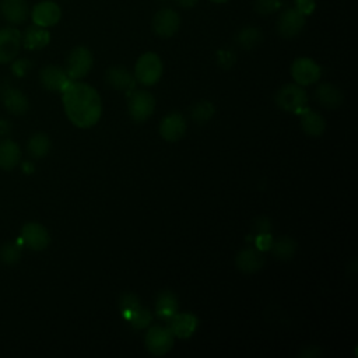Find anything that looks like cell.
<instances>
[{"label":"cell","instance_id":"44dd1931","mask_svg":"<svg viewBox=\"0 0 358 358\" xmlns=\"http://www.w3.org/2000/svg\"><path fill=\"white\" fill-rule=\"evenodd\" d=\"M50 41V34L46 28L39 25H31L25 29L24 35H21V42L25 49L38 50L45 48Z\"/></svg>","mask_w":358,"mask_h":358},{"label":"cell","instance_id":"4316f807","mask_svg":"<svg viewBox=\"0 0 358 358\" xmlns=\"http://www.w3.org/2000/svg\"><path fill=\"white\" fill-rule=\"evenodd\" d=\"M50 140L45 133H35L27 144V150L34 158H43L50 150Z\"/></svg>","mask_w":358,"mask_h":358},{"label":"cell","instance_id":"9a60e30c","mask_svg":"<svg viewBox=\"0 0 358 358\" xmlns=\"http://www.w3.org/2000/svg\"><path fill=\"white\" fill-rule=\"evenodd\" d=\"M264 262H266V259H264L263 252L259 249H255V248H245L235 257L236 267L239 268V271H242L245 274L257 273L259 270L263 268Z\"/></svg>","mask_w":358,"mask_h":358},{"label":"cell","instance_id":"e0dca14e","mask_svg":"<svg viewBox=\"0 0 358 358\" xmlns=\"http://www.w3.org/2000/svg\"><path fill=\"white\" fill-rule=\"evenodd\" d=\"M105 80L108 85L117 91H129L131 92L136 85L134 74H131L126 67L123 66H112L106 70Z\"/></svg>","mask_w":358,"mask_h":358},{"label":"cell","instance_id":"7a4b0ae2","mask_svg":"<svg viewBox=\"0 0 358 358\" xmlns=\"http://www.w3.org/2000/svg\"><path fill=\"white\" fill-rule=\"evenodd\" d=\"M162 76V62L159 56L154 52H145L143 53L134 66V78L145 85H154L159 81Z\"/></svg>","mask_w":358,"mask_h":358},{"label":"cell","instance_id":"74e56055","mask_svg":"<svg viewBox=\"0 0 358 358\" xmlns=\"http://www.w3.org/2000/svg\"><path fill=\"white\" fill-rule=\"evenodd\" d=\"M11 131V124L8 120L0 119V136H7Z\"/></svg>","mask_w":358,"mask_h":358},{"label":"cell","instance_id":"52a82bcc","mask_svg":"<svg viewBox=\"0 0 358 358\" xmlns=\"http://www.w3.org/2000/svg\"><path fill=\"white\" fill-rule=\"evenodd\" d=\"M305 14L301 13L296 7H288L281 11L277 20V32L285 39L298 36L305 27Z\"/></svg>","mask_w":358,"mask_h":358},{"label":"cell","instance_id":"277c9868","mask_svg":"<svg viewBox=\"0 0 358 358\" xmlns=\"http://www.w3.org/2000/svg\"><path fill=\"white\" fill-rule=\"evenodd\" d=\"M94 64L92 53L85 46H76L66 59V73L71 80L85 77Z\"/></svg>","mask_w":358,"mask_h":358},{"label":"cell","instance_id":"d4e9b609","mask_svg":"<svg viewBox=\"0 0 358 358\" xmlns=\"http://www.w3.org/2000/svg\"><path fill=\"white\" fill-rule=\"evenodd\" d=\"M262 31L256 27H243L235 35V42L238 43V46L246 50H250L255 46H257L262 42Z\"/></svg>","mask_w":358,"mask_h":358},{"label":"cell","instance_id":"ab89813d","mask_svg":"<svg viewBox=\"0 0 358 358\" xmlns=\"http://www.w3.org/2000/svg\"><path fill=\"white\" fill-rule=\"evenodd\" d=\"M210 1H213V3H215V4H222V3H227L228 0H210Z\"/></svg>","mask_w":358,"mask_h":358},{"label":"cell","instance_id":"4fadbf2b","mask_svg":"<svg viewBox=\"0 0 358 358\" xmlns=\"http://www.w3.org/2000/svg\"><path fill=\"white\" fill-rule=\"evenodd\" d=\"M186 120L183 115L173 112L166 115L161 122H159V134L164 140L173 143L180 140L185 133H186Z\"/></svg>","mask_w":358,"mask_h":358},{"label":"cell","instance_id":"484cf974","mask_svg":"<svg viewBox=\"0 0 358 358\" xmlns=\"http://www.w3.org/2000/svg\"><path fill=\"white\" fill-rule=\"evenodd\" d=\"M270 249H271L274 257H277L280 260H289L294 257V255L296 252V242L289 236H281L275 242L273 241V245Z\"/></svg>","mask_w":358,"mask_h":358},{"label":"cell","instance_id":"ac0fdd59","mask_svg":"<svg viewBox=\"0 0 358 358\" xmlns=\"http://www.w3.org/2000/svg\"><path fill=\"white\" fill-rule=\"evenodd\" d=\"M1 101L4 108L13 115H24L29 108L28 98L15 87H4Z\"/></svg>","mask_w":358,"mask_h":358},{"label":"cell","instance_id":"7c38bea8","mask_svg":"<svg viewBox=\"0 0 358 358\" xmlns=\"http://www.w3.org/2000/svg\"><path fill=\"white\" fill-rule=\"evenodd\" d=\"M31 17H32V21L35 25L48 28V27H53L59 22V20L62 17V10L57 3L46 0V1H41L34 6Z\"/></svg>","mask_w":358,"mask_h":358},{"label":"cell","instance_id":"8d00e7d4","mask_svg":"<svg viewBox=\"0 0 358 358\" xmlns=\"http://www.w3.org/2000/svg\"><path fill=\"white\" fill-rule=\"evenodd\" d=\"M256 228H257V232H259V234L268 232L270 228H271L270 220H267V218H259V220H257V224H256Z\"/></svg>","mask_w":358,"mask_h":358},{"label":"cell","instance_id":"d590c367","mask_svg":"<svg viewBox=\"0 0 358 358\" xmlns=\"http://www.w3.org/2000/svg\"><path fill=\"white\" fill-rule=\"evenodd\" d=\"M294 1H295V7L305 15L310 14L315 8V0H294Z\"/></svg>","mask_w":358,"mask_h":358},{"label":"cell","instance_id":"4dcf8cb0","mask_svg":"<svg viewBox=\"0 0 358 358\" xmlns=\"http://www.w3.org/2000/svg\"><path fill=\"white\" fill-rule=\"evenodd\" d=\"M151 320H152L151 312H150L148 309H145V308L141 306V308H140L133 316H130L126 322H127L133 329L141 330V329L148 327L150 323H151Z\"/></svg>","mask_w":358,"mask_h":358},{"label":"cell","instance_id":"83f0119b","mask_svg":"<svg viewBox=\"0 0 358 358\" xmlns=\"http://www.w3.org/2000/svg\"><path fill=\"white\" fill-rule=\"evenodd\" d=\"M214 105L210 101H199L190 109V117L197 124L207 123L214 116Z\"/></svg>","mask_w":358,"mask_h":358},{"label":"cell","instance_id":"836d02e7","mask_svg":"<svg viewBox=\"0 0 358 358\" xmlns=\"http://www.w3.org/2000/svg\"><path fill=\"white\" fill-rule=\"evenodd\" d=\"M29 67H31V62H29V60H27V59H20V60H17V62L13 63L11 70H13V73H14L15 76L22 77V76H25V73L29 70Z\"/></svg>","mask_w":358,"mask_h":358},{"label":"cell","instance_id":"cb8c5ba5","mask_svg":"<svg viewBox=\"0 0 358 358\" xmlns=\"http://www.w3.org/2000/svg\"><path fill=\"white\" fill-rule=\"evenodd\" d=\"M21 158V150L13 140H3L0 143V168L11 171L15 168Z\"/></svg>","mask_w":358,"mask_h":358},{"label":"cell","instance_id":"7402d4cb","mask_svg":"<svg viewBox=\"0 0 358 358\" xmlns=\"http://www.w3.org/2000/svg\"><path fill=\"white\" fill-rule=\"evenodd\" d=\"M179 309L178 298L171 291H162L155 299V315L158 319L168 322Z\"/></svg>","mask_w":358,"mask_h":358},{"label":"cell","instance_id":"ba28073f","mask_svg":"<svg viewBox=\"0 0 358 358\" xmlns=\"http://www.w3.org/2000/svg\"><path fill=\"white\" fill-rule=\"evenodd\" d=\"M151 25L154 34L159 38H171L179 31L180 17L176 10L171 7H164L154 14Z\"/></svg>","mask_w":358,"mask_h":358},{"label":"cell","instance_id":"f1b7e54d","mask_svg":"<svg viewBox=\"0 0 358 358\" xmlns=\"http://www.w3.org/2000/svg\"><path fill=\"white\" fill-rule=\"evenodd\" d=\"M119 308H120L122 317L124 320H127L130 316H133L141 308V302H140L137 295H134V294H124L120 298V301H119Z\"/></svg>","mask_w":358,"mask_h":358},{"label":"cell","instance_id":"3957f363","mask_svg":"<svg viewBox=\"0 0 358 358\" xmlns=\"http://www.w3.org/2000/svg\"><path fill=\"white\" fill-rule=\"evenodd\" d=\"M275 103L285 112L301 113L308 108V95L302 85L285 84L277 91Z\"/></svg>","mask_w":358,"mask_h":358},{"label":"cell","instance_id":"1f68e13d","mask_svg":"<svg viewBox=\"0 0 358 358\" xmlns=\"http://www.w3.org/2000/svg\"><path fill=\"white\" fill-rule=\"evenodd\" d=\"M284 6L282 0H255V11L260 15H270L280 11Z\"/></svg>","mask_w":358,"mask_h":358},{"label":"cell","instance_id":"9c48e42d","mask_svg":"<svg viewBox=\"0 0 358 358\" xmlns=\"http://www.w3.org/2000/svg\"><path fill=\"white\" fill-rule=\"evenodd\" d=\"M291 76L296 84L305 87L319 81L322 76L320 66L309 57H298L291 64Z\"/></svg>","mask_w":358,"mask_h":358},{"label":"cell","instance_id":"f546056e","mask_svg":"<svg viewBox=\"0 0 358 358\" xmlns=\"http://www.w3.org/2000/svg\"><path fill=\"white\" fill-rule=\"evenodd\" d=\"M21 239H20V243L17 242H8V243H4L0 249V260L4 263V264H14L20 260L21 257Z\"/></svg>","mask_w":358,"mask_h":358},{"label":"cell","instance_id":"6da1fadb","mask_svg":"<svg viewBox=\"0 0 358 358\" xmlns=\"http://www.w3.org/2000/svg\"><path fill=\"white\" fill-rule=\"evenodd\" d=\"M62 94L66 116L74 126L90 129L99 122L102 101L92 85L71 80Z\"/></svg>","mask_w":358,"mask_h":358},{"label":"cell","instance_id":"30bf717a","mask_svg":"<svg viewBox=\"0 0 358 358\" xmlns=\"http://www.w3.org/2000/svg\"><path fill=\"white\" fill-rule=\"evenodd\" d=\"M20 239L22 245L28 246L32 250H43L50 242V235L43 225L38 222H27L21 228Z\"/></svg>","mask_w":358,"mask_h":358},{"label":"cell","instance_id":"8992f818","mask_svg":"<svg viewBox=\"0 0 358 358\" xmlns=\"http://www.w3.org/2000/svg\"><path fill=\"white\" fill-rule=\"evenodd\" d=\"M173 334L168 327L155 324L151 326L144 337V344L145 348L152 354V355H165L169 352L173 347Z\"/></svg>","mask_w":358,"mask_h":358},{"label":"cell","instance_id":"e575fe53","mask_svg":"<svg viewBox=\"0 0 358 358\" xmlns=\"http://www.w3.org/2000/svg\"><path fill=\"white\" fill-rule=\"evenodd\" d=\"M256 245H257V249H259V250L270 249L271 245H273V239H271L270 234H268V232L259 234L257 238H256Z\"/></svg>","mask_w":358,"mask_h":358},{"label":"cell","instance_id":"5bb4252c","mask_svg":"<svg viewBox=\"0 0 358 358\" xmlns=\"http://www.w3.org/2000/svg\"><path fill=\"white\" fill-rule=\"evenodd\" d=\"M39 80L41 84L49 90V91H60L63 92V90L70 84L71 78L67 76L66 70H63L59 66H46L41 70L39 73Z\"/></svg>","mask_w":358,"mask_h":358},{"label":"cell","instance_id":"d6986e66","mask_svg":"<svg viewBox=\"0 0 358 358\" xmlns=\"http://www.w3.org/2000/svg\"><path fill=\"white\" fill-rule=\"evenodd\" d=\"M315 98L317 99V102L329 109H334L338 108L343 101H344V95L341 92V90L330 83H323L320 84L316 90H315Z\"/></svg>","mask_w":358,"mask_h":358},{"label":"cell","instance_id":"603a6c76","mask_svg":"<svg viewBox=\"0 0 358 358\" xmlns=\"http://www.w3.org/2000/svg\"><path fill=\"white\" fill-rule=\"evenodd\" d=\"M299 115H301V127L308 136L319 137L323 134V131L326 130V120L320 113L306 108Z\"/></svg>","mask_w":358,"mask_h":358},{"label":"cell","instance_id":"f35d334b","mask_svg":"<svg viewBox=\"0 0 358 358\" xmlns=\"http://www.w3.org/2000/svg\"><path fill=\"white\" fill-rule=\"evenodd\" d=\"M179 7H182V8H192V7H194L196 4H197V1L199 0H173Z\"/></svg>","mask_w":358,"mask_h":358},{"label":"cell","instance_id":"2e32d148","mask_svg":"<svg viewBox=\"0 0 358 358\" xmlns=\"http://www.w3.org/2000/svg\"><path fill=\"white\" fill-rule=\"evenodd\" d=\"M199 326V319L193 313H175L168 320V329L173 334V337L189 338L193 336Z\"/></svg>","mask_w":358,"mask_h":358},{"label":"cell","instance_id":"5b68a950","mask_svg":"<svg viewBox=\"0 0 358 358\" xmlns=\"http://www.w3.org/2000/svg\"><path fill=\"white\" fill-rule=\"evenodd\" d=\"M155 109V99L147 90H137L130 92L129 98V115L130 117L140 123L151 117Z\"/></svg>","mask_w":358,"mask_h":358},{"label":"cell","instance_id":"ffe728a7","mask_svg":"<svg viewBox=\"0 0 358 358\" xmlns=\"http://www.w3.org/2000/svg\"><path fill=\"white\" fill-rule=\"evenodd\" d=\"M0 11L11 24H22L28 18V4L25 0H1Z\"/></svg>","mask_w":358,"mask_h":358},{"label":"cell","instance_id":"8fae6325","mask_svg":"<svg viewBox=\"0 0 358 358\" xmlns=\"http://www.w3.org/2000/svg\"><path fill=\"white\" fill-rule=\"evenodd\" d=\"M21 32L17 28L6 27L0 29V63L14 60L20 52Z\"/></svg>","mask_w":358,"mask_h":358},{"label":"cell","instance_id":"d6a6232c","mask_svg":"<svg viewBox=\"0 0 358 358\" xmlns=\"http://www.w3.org/2000/svg\"><path fill=\"white\" fill-rule=\"evenodd\" d=\"M217 62L221 67H231L234 63H235V55L232 50L229 49H221L218 53H217Z\"/></svg>","mask_w":358,"mask_h":358}]
</instances>
